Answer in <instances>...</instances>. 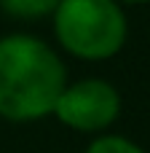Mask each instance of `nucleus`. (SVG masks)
Instances as JSON below:
<instances>
[{
    "label": "nucleus",
    "mask_w": 150,
    "mask_h": 153,
    "mask_svg": "<svg viewBox=\"0 0 150 153\" xmlns=\"http://www.w3.org/2000/svg\"><path fill=\"white\" fill-rule=\"evenodd\" d=\"M67 86L59 54L35 35L0 38V116L8 121H38L51 116Z\"/></svg>",
    "instance_id": "obj_1"
},
{
    "label": "nucleus",
    "mask_w": 150,
    "mask_h": 153,
    "mask_svg": "<svg viewBox=\"0 0 150 153\" xmlns=\"http://www.w3.org/2000/svg\"><path fill=\"white\" fill-rule=\"evenodd\" d=\"M118 3H150V0H118Z\"/></svg>",
    "instance_id": "obj_6"
},
{
    "label": "nucleus",
    "mask_w": 150,
    "mask_h": 153,
    "mask_svg": "<svg viewBox=\"0 0 150 153\" xmlns=\"http://www.w3.org/2000/svg\"><path fill=\"white\" fill-rule=\"evenodd\" d=\"M86 153H145L137 143L118 137V134H102L97 140H91V145L86 148Z\"/></svg>",
    "instance_id": "obj_5"
},
{
    "label": "nucleus",
    "mask_w": 150,
    "mask_h": 153,
    "mask_svg": "<svg viewBox=\"0 0 150 153\" xmlns=\"http://www.w3.org/2000/svg\"><path fill=\"white\" fill-rule=\"evenodd\" d=\"M62 0H0V8L13 19H40L56 11Z\"/></svg>",
    "instance_id": "obj_4"
},
{
    "label": "nucleus",
    "mask_w": 150,
    "mask_h": 153,
    "mask_svg": "<svg viewBox=\"0 0 150 153\" xmlns=\"http://www.w3.org/2000/svg\"><path fill=\"white\" fill-rule=\"evenodd\" d=\"M51 16L59 46L89 62L115 56L129 35L118 0H62Z\"/></svg>",
    "instance_id": "obj_2"
},
{
    "label": "nucleus",
    "mask_w": 150,
    "mask_h": 153,
    "mask_svg": "<svg viewBox=\"0 0 150 153\" xmlns=\"http://www.w3.org/2000/svg\"><path fill=\"white\" fill-rule=\"evenodd\" d=\"M121 113V94L102 78L67 83L51 116L75 132H105Z\"/></svg>",
    "instance_id": "obj_3"
}]
</instances>
